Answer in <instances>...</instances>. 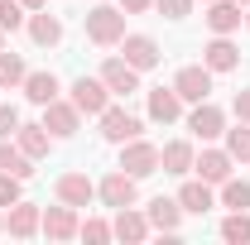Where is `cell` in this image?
<instances>
[{"instance_id":"cell-1","label":"cell","mask_w":250,"mask_h":245,"mask_svg":"<svg viewBox=\"0 0 250 245\" xmlns=\"http://www.w3.org/2000/svg\"><path fill=\"white\" fill-rule=\"evenodd\" d=\"M87 39L101 43V48L121 43V39H125V10H116V5H96V10H87Z\"/></svg>"},{"instance_id":"cell-7","label":"cell","mask_w":250,"mask_h":245,"mask_svg":"<svg viewBox=\"0 0 250 245\" xmlns=\"http://www.w3.org/2000/svg\"><path fill=\"white\" fill-rule=\"evenodd\" d=\"M173 92L183 96V101H192V106L207 101V96H212V67H207V62H202V67H183V72L173 77Z\"/></svg>"},{"instance_id":"cell-17","label":"cell","mask_w":250,"mask_h":245,"mask_svg":"<svg viewBox=\"0 0 250 245\" xmlns=\"http://www.w3.org/2000/svg\"><path fill=\"white\" fill-rule=\"evenodd\" d=\"M178 207H183V212H192V216H207L212 207H217L212 183H202V178H197V183H183V187H178Z\"/></svg>"},{"instance_id":"cell-38","label":"cell","mask_w":250,"mask_h":245,"mask_svg":"<svg viewBox=\"0 0 250 245\" xmlns=\"http://www.w3.org/2000/svg\"><path fill=\"white\" fill-rule=\"evenodd\" d=\"M236 5H241V10H246V5H250V0H236Z\"/></svg>"},{"instance_id":"cell-13","label":"cell","mask_w":250,"mask_h":245,"mask_svg":"<svg viewBox=\"0 0 250 245\" xmlns=\"http://www.w3.org/2000/svg\"><path fill=\"white\" fill-rule=\"evenodd\" d=\"M241 5L236 0H207V29L212 34H236L241 29Z\"/></svg>"},{"instance_id":"cell-33","label":"cell","mask_w":250,"mask_h":245,"mask_svg":"<svg viewBox=\"0 0 250 245\" xmlns=\"http://www.w3.org/2000/svg\"><path fill=\"white\" fill-rule=\"evenodd\" d=\"M15 130H20V111L15 106H0V140H10Z\"/></svg>"},{"instance_id":"cell-32","label":"cell","mask_w":250,"mask_h":245,"mask_svg":"<svg viewBox=\"0 0 250 245\" xmlns=\"http://www.w3.org/2000/svg\"><path fill=\"white\" fill-rule=\"evenodd\" d=\"M77 236H82V241H111L116 231H111L106 221H82V226H77Z\"/></svg>"},{"instance_id":"cell-31","label":"cell","mask_w":250,"mask_h":245,"mask_svg":"<svg viewBox=\"0 0 250 245\" xmlns=\"http://www.w3.org/2000/svg\"><path fill=\"white\" fill-rule=\"evenodd\" d=\"M20 183H24V178L0 173V207H15V202H20Z\"/></svg>"},{"instance_id":"cell-9","label":"cell","mask_w":250,"mask_h":245,"mask_svg":"<svg viewBox=\"0 0 250 245\" xmlns=\"http://www.w3.org/2000/svg\"><path fill=\"white\" fill-rule=\"evenodd\" d=\"M101 82L111 87V96H130V92H140V67H130L125 58H106L101 62Z\"/></svg>"},{"instance_id":"cell-6","label":"cell","mask_w":250,"mask_h":245,"mask_svg":"<svg viewBox=\"0 0 250 245\" xmlns=\"http://www.w3.org/2000/svg\"><path fill=\"white\" fill-rule=\"evenodd\" d=\"M188 130L207 144V140H221L226 135V116H221V106H212V101H197L192 106V116H188Z\"/></svg>"},{"instance_id":"cell-21","label":"cell","mask_w":250,"mask_h":245,"mask_svg":"<svg viewBox=\"0 0 250 245\" xmlns=\"http://www.w3.org/2000/svg\"><path fill=\"white\" fill-rule=\"evenodd\" d=\"M111 231H116V236H121V241H145V236H149V216H140V212H130V207H121V212H116V221H111Z\"/></svg>"},{"instance_id":"cell-26","label":"cell","mask_w":250,"mask_h":245,"mask_svg":"<svg viewBox=\"0 0 250 245\" xmlns=\"http://www.w3.org/2000/svg\"><path fill=\"white\" fill-rule=\"evenodd\" d=\"M221 207L250 212V183H246V178H226V183H221Z\"/></svg>"},{"instance_id":"cell-28","label":"cell","mask_w":250,"mask_h":245,"mask_svg":"<svg viewBox=\"0 0 250 245\" xmlns=\"http://www.w3.org/2000/svg\"><path fill=\"white\" fill-rule=\"evenodd\" d=\"M226 154L236 159V163H250V125L241 121L236 130H226Z\"/></svg>"},{"instance_id":"cell-24","label":"cell","mask_w":250,"mask_h":245,"mask_svg":"<svg viewBox=\"0 0 250 245\" xmlns=\"http://www.w3.org/2000/svg\"><path fill=\"white\" fill-rule=\"evenodd\" d=\"M24 96H29L34 106H48V101L58 96V77H53V72H29V77H24Z\"/></svg>"},{"instance_id":"cell-36","label":"cell","mask_w":250,"mask_h":245,"mask_svg":"<svg viewBox=\"0 0 250 245\" xmlns=\"http://www.w3.org/2000/svg\"><path fill=\"white\" fill-rule=\"evenodd\" d=\"M121 5H125V15H145V10H149L154 0H121Z\"/></svg>"},{"instance_id":"cell-23","label":"cell","mask_w":250,"mask_h":245,"mask_svg":"<svg viewBox=\"0 0 250 245\" xmlns=\"http://www.w3.org/2000/svg\"><path fill=\"white\" fill-rule=\"evenodd\" d=\"M29 39L39 43V48H58L62 43V24L53 20V15H29Z\"/></svg>"},{"instance_id":"cell-11","label":"cell","mask_w":250,"mask_h":245,"mask_svg":"<svg viewBox=\"0 0 250 245\" xmlns=\"http://www.w3.org/2000/svg\"><path fill=\"white\" fill-rule=\"evenodd\" d=\"M231 163H236V159H231L226 149H202L197 159H192V168H197L202 183H226V178H231Z\"/></svg>"},{"instance_id":"cell-41","label":"cell","mask_w":250,"mask_h":245,"mask_svg":"<svg viewBox=\"0 0 250 245\" xmlns=\"http://www.w3.org/2000/svg\"><path fill=\"white\" fill-rule=\"evenodd\" d=\"M0 231H5V221H0Z\"/></svg>"},{"instance_id":"cell-14","label":"cell","mask_w":250,"mask_h":245,"mask_svg":"<svg viewBox=\"0 0 250 245\" xmlns=\"http://www.w3.org/2000/svg\"><path fill=\"white\" fill-rule=\"evenodd\" d=\"M96 197V183L87 178V173H62L58 178V202H67V207H87Z\"/></svg>"},{"instance_id":"cell-20","label":"cell","mask_w":250,"mask_h":245,"mask_svg":"<svg viewBox=\"0 0 250 245\" xmlns=\"http://www.w3.org/2000/svg\"><path fill=\"white\" fill-rule=\"evenodd\" d=\"M192 159H197L192 144H188V140H173V144H164V149H159V168H164V173H173V178H183L188 168H192Z\"/></svg>"},{"instance_id":"cell-40","label":"cell","mask_w":250,"mask_h":245,"mask_svg":"<svg viewBox=\"0 0 250 245\" xmlns=\"http://www.w3.org/2000/svg\"><path fill=\"white\" fill-rule=\"evenodd\" d=\"M246 10H250V5H246ZM246 24H250V15H246Z\"/></svg>"},{"instance_id":"cell-22","label":"cell","mask_w":250,"mask_h":245,"mask_svg":"<svg viewBox=\"0 0 250 245\" xmlns=\"http://www.w3.org/2000/svg\"><path fill=\"white\" fill-rule=\"evenodd\" d=\"M15 144L29 154V159H43L48 144H53V135H48L43 125H20V130H15Z\"/></svg>"},{"instance_id":"cell-30","label":"cell","mask_w":250,"mask_h":245,"mask_svg":"<svg viewBox=\"0 0 250 245\" xmlns=\"http://www.w3.org/2000/svg\"><path fill=\"white\" fill-rule=\"evenodd\" d=\"M20 24H24V5H20V0H0V29H20Z\"/></svg>"},{"instance_id":"cell-37","label":"cell","mask_w":250,"mask_h":245,"mask_svg":"<svg viewBox=\"0 0 250 245\" xmlns=\"http://www.w3.org/2000/svg\"><path fill=\"white\" fill-rule=\"evenodd\" d=\"M20 5H24V10H43V0H20Z\"/></svg>"},{"instance_id":"cell-27","label":"cell","mask_w":250,"mask_h":245,"mask_svg":"<svg viewBox=\"0 0 250 245\" xmlns=\"http://www.w3.org/2000/svg\"><path fill=\"white\" fill-rule=\"evenodd\" d=\"M24 77H29V67L20 62V53L0 48V87H24Z\"/></svg>"},{"instance_id":"cell-15","label":"cell","mask_w":250,"mask_h":245,"mask_svg":"<svg viewBox=\"0 0 250 245\" xmlns=\"http://www.w3.org/2000/svg\"><path fill=\"white\" fill-rule=\"evenodd\" d=\"M178 116H183V96L173 92V87H154V92H149V121L173 125Z\"/></svg>"},{"instance_id":"cell-16","label":"cell","mask_w":250,"mask_h":245,"mask_svg":"<svg viewBox=\"0 0 250 245\" xmlns=\"http://www.w3.org/2000/svg\"><path fill=\"white\" fill-rule=\"evenodd\" d=\"M39 221H43V212H39L34 202H24V197H20V202L10 207V216H5V231L24 241V236H34V231H39Z\"/></svg>"},{"instance_id":"cell-19","label":"cell","mask_w":250,"mask_h":245,"mask_svg":"<svg viewBox=\"0 0 250 245\" xmlns=\"http://www.w3.org/2000/svg\"><path fill=\"white\" fill-rule=\"evenodd\" d=\"M202 62H207L212 72H231V67L241 62V48H236V43H231L226 34H217V39H212V43L202 48Z\"/></svg>"},{"instance_id":"cell-8","label":"cell","mask_w":250,"mask_h":245,"mask_svg":"<svg viewBox=\"0 0 250 245\" xmlns=\"http://www.w3.org/2000/svg\"><path fill=\"white\" fill-rule=\"evenodd\" d=\"M77 116H82V111H77L72 101H58V96H53V101L43 106V130H48L53 140H67V135H77Z\"/></svg>"},{"instance_id":"cell-25","label":"cell","mask_w":250,"mask_h":245,"mask_svg":"<svg viewBox=\"0 0 250 245\" xmlns=\"http://www.w3.org/2000/svg\"><path fill=\"white\" fill-rule=\"evenodd\" d=\"M34 159L24 149H20V144H10V140H0V173H15V178H29L34 168H29Z\"/></svg>"},{"instance_id":"cell-10","label":"cell","mask_w":250,"mask_h":245,"mask_svg":"<svg viewBox=\"0 0 250 245\" xmlns=\"http://www.w3.org/2000/svg\"><path fill=\"white\" fill-rule=\"evenodd\" d=\"M39 231H43L48 241H72V236H77V207H67V202H62V207H48L43 221H39Z\"/></svg>"},{"instance_id":"cell-34","label":"cell","mask_w":250,"mask_h":245,"mask_svg":"<svg viewBox=\"0 0 250 245\" xmlns=\"http://www.w3.org/2000/svg\"><path fill=\"white\" fill-rule=\"evenodd\" d=\"M159 15H168V20H183L188 10H192V0H154Z\"/></svg>"},{"instance_id":"cell-39","label":"cell","mask_w":250,"mask_h":245,"mask_svg":"<svg viewBox=\"0 0 250 245\" xmlns=\"http://www.w3.org/2000/svg\"><path fill=\"white\" fill-rule=\"evenodd\" d=\"M0 48H5V29H0Z\"/></svg>"},{"instance_id":"cell-4","label":"cell","mask_w":250,"mask_h":245,"mask_svg":"<svg viewBox=\"0 0 250 245\" xmlns=\"http://www.w3.org/2000/svg\"><path fill=\"white\" fill-rule=\"evenodd\" d=\"M140 116H130L125 106H106L101 111V135L111 140V144H125V140H140Z\"/></svg>"},{"instance_id":"cell-18","label":"cell","mask_w":250,"mask_h":245,"mask_svg":"<svg viewBox=\"0 0 250 245\" xmlns=\"http://www.w3.org/2000/svg\"><path fill=\"white\" fill-rule=\"evenodd\" d=\"M145 216H149V226H154V231L173 236V231H178V221H183V207H178V197H154Z\"/></svg>"},{"instance_id":"cell-5","label":"cell","mask_w":250,"mask_h":245,"mask_svg":"<svg viewBox=\"0 0 250 245\" xmlns=\"http://www.w3.org/2000/svg\"><path fill=\"white\" fill-rule=\"evenodd\" d=\"M96 197L106 202V207H135V173H125V168H116V173H106L101 183H96Z\"/></svg>"},{"instance_id":"cell-35","label":"cell","mask_w":250,"mask_h":245,"mask_svg":"<svg viewBox=\"0 0 250 245\" xmlns=\"http://www.w3.org/2000/svg\"><path fill=\"white\" fill-rule=\"evenodd\" d=\"M231 111H236V116H241V121L250 125V87H246V92H236V101H231Z\"/></svg>"},{"instance_id":"cell-2","label":"cell","mask_w":250,"mask_h":245,"mask_svg":"<svg viewBox=\"0 0 250 245\" xmlns=\"http://www.w3.org/2000/svg\"><path fill=\"white\" fill-rule=\"evenodd\" d=\"M72 106H77L82 116H101V111L111 106V87H106L101 77H77V82H72Z\"/></svg>"},{"instance_id":"cell-3","label":"cell","mask_w":250,"mask_h":245,"mask_svg":"<svg viewBox=\"0 0 250 245\" xmlns=\"http://www.w3.org/2000/svg\"><path fill=\"white\" fill-rule=\"evenodd\" d=\"M121 168L135 173V178H149V173H159V149L149 140H125L121 144Z\"/></svg>"},{"instance_id":"cell-29","label":"cell","mask_w":250,"mask_h":245,"mask_svg":"<svg viewBox=\"0 0 250 245\" xmlns=\"http://www.w3.org/2000/svg\"><path fill=\"white\" fill-rule=\"evenodd\" d=\"M221 241L246 245V241H250V216H246V212H231L226 221H221Z\"/></svg>"},{"instance_id":"cell-12","label":"cell","mask_w":250,"mask_h":245,"mask_svg":"<svg viewBox=\"0 0 250 245\" xmlns=\"http://www.w3.org/2000/svg\"><path fill=\"white\" fill-rule=\"evenodd\" d=\"M121 53H125L130 67L145 72V67H154V62H159V43L149 39V34H125V39H121Z\"/></svg>"}]
</instances>
